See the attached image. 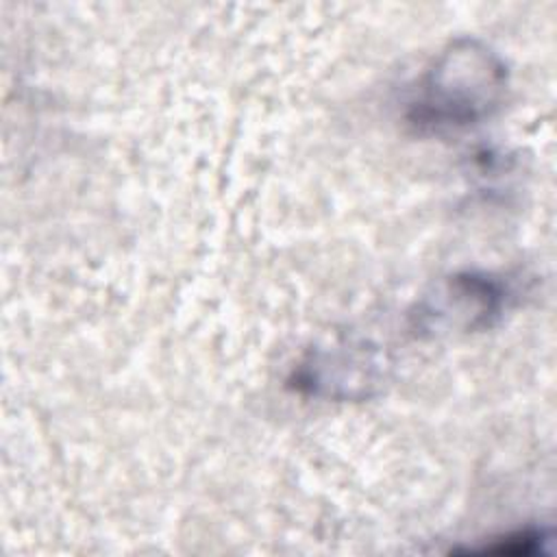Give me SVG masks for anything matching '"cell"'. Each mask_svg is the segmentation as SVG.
I'll list each match as a JSON object with an SVG mask.
<instances>
[{"instance_id":"cell-1","label":"cell","mask_w":557,"mask_h":557,"mask_svg":"<svg viewBox=\"0 0 557 557\" xmlns=\"http://www.w3.org/2000/svg\"><path fill=\"white\" fill-rule=\"evenodd\" d=\"M509 87L507 63L487 44L450 41L416 78L405 120L422 135H446L492 117Z\"/></svg>"},{"instance_id":"cell-2","label":"cell","mask_w":557,"mask_h":557,"mask_svg":"<svg viewBox=\"0 0 557 557\" xmlns=\"http://www.w3.org/2000/svg\"><path fill=\"white\" fill-rule=\"evenodd\" d=\"M389 361L381 346L359 335H339L309 348L292 368L289 387L322 400H363L387 379Z\"/></svg>"},{"instance_id":"cell-3","label":"cell","mask_w":557,"mask_h":557,"mask_svg":"<svg viewBox=\"0 0 557 557\" xmlns=\"http://www.w3.org/2000/svg\"><path fill=\"white\" fill-rule=\"evenodd\" d=\"M509 287L487 272H457L442 278L411 313L420 333L444 335L490 329L509 305Z\"/></svg>"},{"instance_id":"cell-4","label":"cell","mask_w":557,"mask_h":557,"mask_svg":"<svg viewBox=\"0 0 557 557\" xmlns=\"http://www.w3.org/2000/svg\"><path fill=\"white\" fill-rule=\"evenodd\" d=\"M553 540L550 529L546 527H527L503 533L498 537H490L483 544L468 546L463 555H498V557H533L548 553V544Z\"/></svg>"}]
</instances>
